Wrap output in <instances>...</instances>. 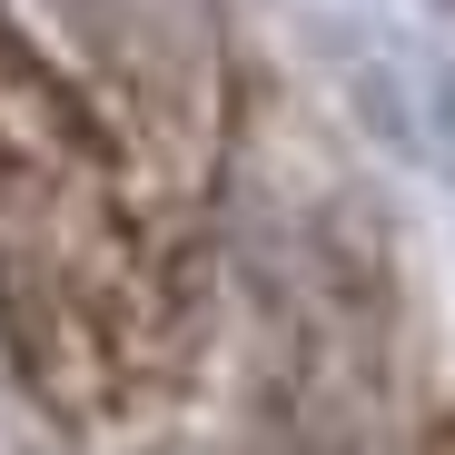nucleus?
I'll list each match as a JSON object with an SVG mask.
<instances>
[{
    "instance_id": "1",
    "label": "nucleus",
    "mask_w": 455,
    "mask_h": 455,
    "mask_svg": "<svg viewBox=\"0 0 455 455\" xmlns=\"http://www.w3.org/2000/svg\"><path fill=\"white\" fill-rule=\"evenodd\" d=\"M179 258L119 129L0 20V356L69 435H119L179 387Z\"/></svg>"
},
{
    "instance_id": "2",
    "label": "nucleus",
    "mask_w": 455,
    "mask_h": 455,
    "mask_svg": "<svg viewBox=\"0 0 455 455\" xmlns=\"http://www.w3.org/2000/svg\"><path fill=\"white\" fill-rule=\"evenodd\" d=\"M426 455H455V416H445V426H435V435H426Z\"/></svg>"
}]
</instances>
